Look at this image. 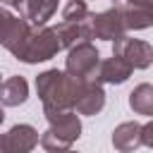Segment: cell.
Masks as SVG:
<instances>
[{
    "label": "cell",
    "instance_id": "obj_13",
    "mask_svg": "<svg viewBox=\"0 0 153 153\" xmlns=\"http://www.w3.org/2000/svg\"><path fill=\"white\" fill-rule=\"evenodd\" d=\"M131 69H134V67H131L127 60H122L120 55H112V57H108V60L100 62L98 79L105 81V84H122V81L129 79Z\"/></svg>",
    "mask_w": 153,
    "mask_h": 153
},
{
    "label": "cell",
    "instance_id": "obj_18",
    "mask_svg": "<svg viewBox=\"0 0 153 153\" xmlns=\"http://www.w3.org/2000/svg\"><path fill=\"white\" fill-rule=\"evenodd\" d=\"M0 153H10V148H7V141H5V134H0Z\"/></svg>",
    "mask_w": 153,
    "mask_h": 153
},
{
    "label": "cell",
    "instance_id": "obj_12",
    "mask_svg": "<svg viewBox=\"0 0 153 153\" xmlns=\"http://www.w3.org/2000/svg\"><path fill=\"white\" fill-rule=\"evenodd\" d=\"M143 141H141V124L139 122H122L112 131V146L122 153H131Z\"/></svg>",
    "mask_w": 153,
    "mask_h": 153
},
{
    "label": "cell",
    "instance_id": "obj_19",
    "mask_svg": "<svg viewBox=\"0 0 153 153\" xmlns=\"http://www.w3.org/2000/svg\"><path fill=\"white\" fill-rule=\"evenodd\" d=\"M2 120H5V115H2V108H0V122H2Z\"/></svg>",
    "mask_w": 153,
    "mask_h": 153
},
{
    "label": "cell",
    "instance_id": "obj_7",
    "mask_svg": "<svg viewBox=\"0 0 153 153\" xmlns=\"http://www.w3.org/2000/svg\"><path fill=\"white\" fill-rule=\"evenodd\" d=\"M12 5L31 26H43L57 10V0H12Z\"/></svg>",
    "mask_w": 153,
    "mask_h": 153
},
{
    "label": "cell",
    "instance_id": "obj_5",
    "mask_svg": "<svg viewBox=\"0 0 153 153\" xmlns=\"http://www.w3.org/2000/svg\"><path fill=\"white\" fill-rule=\"evenodd\" d=\"M112 55H120L134 69H146L153 65V45L146 41H139V38H129V36H122L115 41Z\"/></svg>",
    "mask_w": 153,
    "mask_h": 153
},
{
    "label": "cell",
    "instance_id": "obj_4",
    "mask_svg": "<svg viewBox=\"0 0 153 153\" xmlns=\"http://www.w3.org/2000/svg\"><path fill=\"white\" fill-rule=\"evenodd\" d=\"M98 69H100V55L91 43H81L69 50V55H67L69 76H74L76 81H100Z\"/></svg>",
    "mask_w": 153,
    "mask_h": 153
},
{
    "label": "cell",
    "instance_id": "obj_17",
    "mask_svg": "<svg viewBox=\"0 0 153 153\" xmlns=\"http://www.w3.org/2000/svg\"><path fill=\"white\" fill-rule=\"evenodd\" d=\"M141 141H143V146L153 148V122H148V124L141 127Z\"/></svg>",
    "mask_w": 153,
    "mask_h": 153
},
{
    "label": "cell",
    "instance_id": "obj_8",
    "mask_svg": "<svg viewBox=\"0 0 153 153\" xmlns=\"http://www.w3.org/2000/svg\"><path fill=\"white\" fill-rule=\"evenodd\" d=\"M127 29H148L153 26V0H124L120 5Z\"/></svg>",
    "mask_w": 153,
    "mask_h": 153
},
{
    "label": "cell",
    "instance_id": "obj_15",
    "mask_svg": "<svg viewBox=\"0 0 153 153\" xmlns=\"http://www.w3.org/2000/svg\"><path fill=\"white\" fill-rule=\"evenodd\" d=\"M129 105L139 115H153V84H139L129 93Z\"/></svg>",
    "mask_w": 153,
    "mask_h": 153
},
{
    "label": "cell",
    "instance_id": "obj_14",
    "mask_svg": "<svg viewBox=\"0 0 153 153\" xmlns=\"http://www.w3.org/2000/svg\"><path fill=\"white\" fill-rule=\"evenodd\" d=\"M29 96V84L24 76H7L5 81H0V103L2 105H19L24 103Z\"/></svg>",
    "mask_w": 153,
    "mask_h": 153
},
{
    "label": "cell",
    "instance_id": "obj_11",
    "mask_svg": "<svg viewBox=\"0 0 153 153\" xmlns=\"http://www.w3.org/2000/svg\"><path fill=\"white\" fill-rule=\"evenodd\" d=\"M5 141H7L10 153H29L38 143V131L31 124H14L5 134Z\"/></svg>",
    "mask_w": 153,
    "mask_h": 153
},
{
    "label": "cell",
    "instance_id": "obj_20",
    "mask_svg": "<svg viewBox=\"0 0 153 153\" xmlns=\"http://www.w3.org/2000/svg\"><path fill=\"white\" fill-rule=\"evenodd\" d=\"M0 2H10V5H12V0H0Z\"/></svg>",
    "mask_w": 153,
    "mask_h": 153
},
{
    "label": "cell",
    "instance_id": "obj_21",
    "mask_svg": "<svg viewBox=\"0 0 153 153\" xmlns=\"http://www.w3.org/2000/svg\"><path fill=\"white\" fill-rule=\"evenodd\" d=\"M67 153H74V151H67Z\"/></svg>",
    "mask_w": 153,
    "mask_h": 153
},
{
    "label": "cell",
    "instance_id": "obj_2",
    "mask_svg": "<svg viewBox=\"0 0 153 153\" xmlns=\"http://www.w3.org/2000/svg\"><path fill=\"white\" fill-rule=\"evenodd\" d=\"M36 91L43 100L45 112H67L76 103L79 81L69 76L67 72L48 69L36 79Z\"/></svg>",
    "mask_w": 153,
    "mask_h": 153
},
{
    "label": "cell",
    "instance_id": "obj_3",
    "mask_svg": "<svg viewBox=\"0 0 153 153\" xmlns=\"http://www.w3.org/2000/svg\"><path fill=\"white\" fill-rule=\"evenodd\" d=\"M48 117V129L41 136V146L50 153H67L72 148V143L79 139L81 134V122L76 117L74 110L67 112H45Z\"/></svg>",
    "mask_w": 153,
    "mask_h": 153
},
{
    "label": "cell",
    "instance_id": "obj_9",
    "mask_svg": "<svg viewBox=\"0 0 153 153\" xmlns=\"http://www.w3.org/2000/svg\"><path fill=\"white\" fill-rule=\"evenodd\" d=\"M105 105V93L100 81H79V93H76V112L81 115H96Z\"/></svg>",
    "mask_w": 153,
    "mask_h": 153
},
{
    "label": "cell",
    "instance_id": "obj_10",
    "mask_svg": "<svg viewBox=\"0 0 153 153\" xmlns=\"http://www.w3.org/2000/svg\"><path fill=\"white\" fill-rule=\"evenodd\" d=\"M55 33L60 38V45L72 50L74 45L88 43V38H93V33H91V19L88 22H62L55 29Z\"/></svg>",
    "mask_w": 153,
    "mask_h": 153
},
{
    "label": "cell",
    "instance_id": "obj_1",
    "mask_svg": "<svg viewBox=\"0 0 153 153\" xmlns=\"http://www.w3.org/2000/svg\"><path fill=\"white\" fill-rule=\"evenodd\" d=\"M0 45L22 62L50 60L62 48L55 29L31 26L26 19L12 14L5 7H0Z\"/></svg>",
    "mask_w": 153,
    "mask_h": 153
},
{
    "label": "cell",
    "instance_id": "obj_16",
    "mask_svg": "<svg viewBox=\"0 0 153 153\" xmlns=\"http://www.w3.org/2000/svg\"><path fill=\"white\" fill-rule=\"evenodd\" d=\"M91 12L86 7V0H69L62 10V22H88Z\"/></svg>",
    "mask_w": 153,
    "mask_h": 153
},
{
    "label": "cell",
    "instance_id": "obj_6",
    "mask_svg": "<svg viewBox=\"0 0 153 153\" xmlns=\"http://www.w3.org/2000/svg\"><path fill=\"white\" fill-rule=\"evenodd\" d=\"M124 17L120 12V7L105 10L100 14H91V33L93 38H103V41H117L124 36Z\"/></svg>",
    "mask_w": 153,
    "mask_h": 153
}]
</instances>
